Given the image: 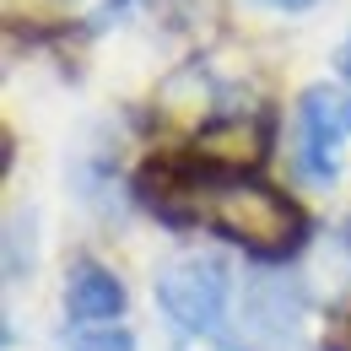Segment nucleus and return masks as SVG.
I'll return each mask as SVG.
<instances>
[{
  "mask_svg": "<svg viewBox=\"0 0 351 351\" xmlns=\"http://www.w3.org/2000/svg\"><path fill=\"white\" fill-rule=\"evenodd\" d=\"M200 217L217 227L221 238L243 243L254 260H287L308 238V217L270 184L254 178H217L200 189Z\"/></svg>",
  "mask_w": 351,
  "mask_h": 351,
  "instance_id": "obj_1",
  "label": "nucleus"
},
{
  "mask_svg": "<svg viewBox=\"0 0 351 351\" xmlns=\"http://www.w3.org/2000/svg\"><path fill=\"white\" fill-rule=\"evenodd\" d=\"M157 303L189 335H217L227 319V270L211 254H184L157 276Z\"/></svg>",
  "mask_w": 351,
  "mask_h": 351,
  "instance_id": "obj_2",
  "label": "nucleus"
},
{
  "mask_svg": "<svg viewBox=\"0 0 351 351\" xmlns=\"http://www.w3.org/2000/svg\"><path fill=\"white\" fill-rule=\"evenodd\" d=\"M298 125H303V146H298L303 173L330 184L335 178V152L346 146V135H351V97L335 87H308L303 108H298Z\"/></svg>",
  "mask_w": 351,
  "mask_h": 351,
  "instance_id": "obj_3",
  "label": "nucleus"
},
{
  "mask_svg": "<svg viewBox=\"0 0 351 351\" xmlns=\"http://www.w3.org/2000/svg\"><path fill=\"white\" fill-rule=\"evenodd\" d=\"M65 308H71L76 324L119 319V308H125V287H119V276H108L103 265L82 260L76 270H71V281H65Z\"/></svg>",
  "mask_w": 351,
  "mask_h": 351,
  "instance_id": "obj_4",
  "label": "nucleus"
},
{
  "mask_svg": "<svg viewBox=\"0 0 351 351\" xmlns=\"http://www.w3.org/2000/svg\"><path fill=\"white\" fill-rule=\"evenodd\" d=\"M200 157L211 168H254L265 157V125L260 119H221L200 130Z\"/></svg>",
  "mask_w": 351,
  "mask_h": 351,
  "instance_id": "obj_5",
  "label": "nucleus"
},
{
  "mask_svg": "<svg viewBox=\"0 0 351 351\" xmlns=\"http://www.w3.org/2000/svg\"><path fill=\"white\" fill-rule=\"evenodd\" d=\"M303 319V292L292 281H254L249 287V324L260 335H292Z\"/></svg>",
  "mask_w": 351,
  "mask_h": 351,
  "instance_id": "obj_6",
  "label": "nucleus"
},
{
  "mask_svg": "<svg viewBox=\"0 0 351 351\" xmlns=\"http://www.w3.org/2000/svg\"><path fill=\"white\" fill-rule=\"evenodd\" d=\"M33 270V211H11L5 221V281H22Z\"/></svg>",
  "mask_w": 351,
  "mask_h": 351,
  "instance_id": "obj_7",
  "label": "nucleus"
},
{
  "mask_svg": "<svg viewBox=\"0 0 351 351\" xmlns=\"http://www.w3.org/2000/svg\"><path fill=\"white\" fill-rule=\"evenodd\" d=\"M71 351H135V341L125 330H82L71 341Z\"/></svg>",
  "mask_w": 351,
  "mask_h": 351,
  "instance_id": "obj_8",
  "label": "nucleus"
},
{
  "mask_svg": "<svg viewBox=\"0 0 351 351\" xmlns=\"http://www.w3.org/2000/svg\"><path fill=\"white\" fill-rule=\"evenodd\" d=\"M324 351H351V319H341V324L330 330V341H324Z\"/></svg>",
  "mask_w": 351,
  "mask_h": 351,
  "instance_id": "obj_9",
  "label": "nucleus"
},
{
  "mask_svg": "<svg viewBox=\"0 0 351 351\" xmlns=\"http://www.w3.org/2000/svg\"><path fill=\"white\" fill-rule=\"evenodd\" d=\"M260 5H276V11H308L313 0H260Z\"/></svg>",
  "mask_w": 351,
  "mask_h": 351,
  "instance_id": "obj_10",
  "label": "nucleus"
},
{
  "mask_svg": "<svg viewBox=\"0 0 351 351\" xmlns=\"http://www.w3.org/2000/svg\"><path fill=\"white\" fill-rule=\"evenodd\" d=\"M335 65H341V76H346V82H351V38H346V44H341V54H335Z\"/></svg>",
  "mask_w": 351,
  "mask_h": 351,
  "instance_id": "obj_11",
  "label": "nucleus"
},
{
  "mask_svg": "<svg viewBox=\"0 0 351 351\" xmlns=\"http://www.w3.org/2000/svg\"><path fill=\"white\" fill-rule=\"evenodd\" d=\"M341 238H346V249H351V221H346V232H341Z\"/></svg>",
  "mask_w": 351,
  "mask_h": 351,
  "instance_id": "obj_12",
  "label": "nucleus"
}]
</instances>
